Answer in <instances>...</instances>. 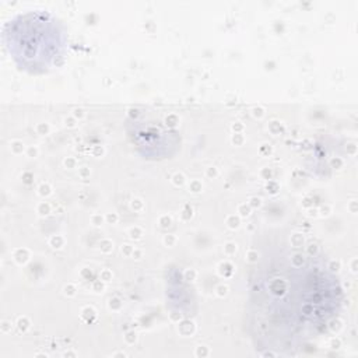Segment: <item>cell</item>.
I'll return each instance as SVG.
<instances>
[{
	"label": "cell",
	"mask_w": 358,
	"mask_h": 358,
	"mask_svg": "<svg viewBox=\"0 0 358 358\" xmlns=\"http://www.w3.org/2000/svg\"><path fill=\"white\" fill-rule=\"evenodd\" d=\"M330 278L322 268L308 266H285L282 270L274 268L273 273L263 278L256 288V309L253 315L256 322L268 316L256 329L266 331L259 340L268 337V347L273 350L277 338V351L296 348L298 344L313 337L322 324L334 312L336 303L330 288L324 284ZM267 347V348H268Z\"/></svg>",
	"instance_id": "cell-1"
},
{
	"label": "cell",
	"mask_w": 358,
	"mask_h": 358,
	"mask_svg": "<svg viewBox=\"0 0 358 358\" xmlns=\"http://www.w3.org/2000/svg\"><path fill=\"white\" fill-rule=\"evenodd\" d=\"M4 41L17 66L29 73H43L56 66L66 43L59 22L45 13H28L10 21Z\"/></svg>",
	"instance_id": "cell-2"
}]
</instances>
